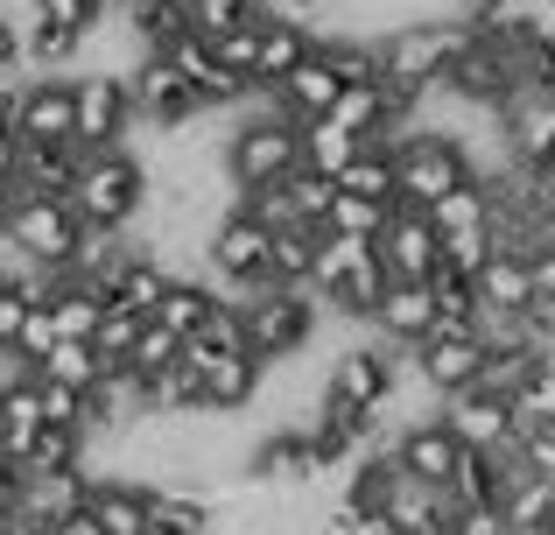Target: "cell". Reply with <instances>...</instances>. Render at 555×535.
Segmentation results:
<instances>
[{
  "label": "cell",
  "instance_id": "6da1fadb",
  "mask_svg": "<svg viewBox=\"0 0 555 535\" xmlns=\"http://www.w3.org/2000/svg\"><path fill=\"white\" fill-rule=\"evenodd\" d=\"M149 198V169L113 141V149H78V169L64 183V205L78 212V226H127Z\"/></svg>",
  "mask_w": 555,
  "mask_h": 535
},
{
  "label": "cell",
  "instance_id": "7a4b0ae2",
  "mask_svg": "<svg viewBox=\"0 0 555 535\" xmlns=\"http://www.w3.org/2000/svg\"><path fill=\"white\" fill-rule=\"evenodd\" d=\"M464 42V22H393L387 36H373V56H379V85L393 99H415L422 85L443 78L450 50Z\"/></svg>",
  "mask_w": 555,
  "mask_h": 535
},
{
  "label": "cell",
  "instance_id": "3957f363",
  "mask_svg": "<svg viewBox=\"0 0 555 535\" xmlns=\"http://www.w3.org/2000/svg\"><path fill=\"white\" fill-rule=\"evenodd\" d=\"M218 163H225V183H240V191L288 177V169H296V120H288V113L240 120V127L225 135V149H218Z\"/></svg>",
  "mask_w": 555,
  "mask_h": 535
},
{
  "label": "cell",
  "instance_id": "277c9868",
  "mask_svg": "<svg viewBox=\"0 0 555 535\" xmlns=\"http://www.w3.org/2000/svg\"><path fill=\"white\" fill-rule=\"evenodd\" d=\"M387 163H393V205H415V212H422V205H436L450 183H472V169H464L457 141H443V135H415V141H401Z\"/></svg>",
  "mask_w": 555,
  "mask_h": 535
},
{
  "label": "cell",
  "instance_id": "5b68a950",
  "mask_svg": "<svg viewBox=\"0 0 555 535\" xmlns=\"http://www.w3.org/2000/svg\"><path fill=\"white\" fill-rule=\"evenodd\" d=\"M127 120H134V106L113 71H70V141L78 149H113Z\"/></svg>",
  "mask_w": 555,
  "mask_h": 535
},
{
  "label": "cell",
  "instance_id": "8992f818",
  "mask_svg": "<svg viewBox=\"0 0 555 535\" xmlns=\"http://www.w3.org/2000/svg\"><path fill=\"white\" fill-rule=\"evenodd\" d=\"M0 233H14V247H28L42 268H64L70 240H78V212L64 198H8L0 205Z\"/></svg>",
  "mask_w": 555,
  "mask_h": 535
},
{
  "label": "cell",
  "instance_id": "52a82bcc",
  "mask_svg": "<svg viewBox=\"0 0 555 535\" xmlns=\"http://www.w3.org/2000/svg\"><path fill=\"white\" fill-rule=\"evenodd\" d=\"M373 254H379V268H387L393 282H429V268H436V233H429V219H422L415 205H393L387 226L373 233Z\"/></svg>",
  "mask_w": 555,
  "mask_h": 535
},
{
  "label": "cell",
  "instance_id": "ba28073f",
  "mask_svg": "<svg viewBox=\"0 0 555 535\" xmlns=\"http://www.w3.org/2000/svg\"><path fill=\"white\" fill-rule=\"evenodd\" d=\"M14 141H70V71H22Z\"/></svg>",
  "mask_w": 555,
  "mask_h": 535
},
{
  "label": "cell",
  "instance_id": "9c48e42d",
  "mask_svg": "<svg viewBox=\"0 0 555 535\" xmlns=\"http://www.w3.org/2000/svg\"><path fill=\"white\" fill-rule=\"evenodd\" d=\"M429 324H436V303H429V282H379V296H373V310H366V331L373 339H387V345H415V339H429Z\"/></svg>",
  "mask_w": 555,
  "mask_h": 535
},
{
  "label": "cell",
  "instance_id": "30bf717a",
  "mask_svg": "<svg viewBox=\"0 0 555 535\" xmlns=\"http://www.w3.org/2000/svg\"><path fill=\"white\" fill-rule=\"evenodd\" d=\"M78 500H85V472H78V466H64V472H22V486H14V508H8V514H22V522L50 528L56 514H70Z\"/></svg>",
  "mask_w": 555,
  "mask_h": 535
},
{
  "label": "cell",
  "instance_id": "8fae6325",
  "mask_svg": "<svg viewBox=\"0 0 555 535\" xmlns=\"http://www.w3.org/2000/svg\"><path fill=\"white\" fill-rule=\"evenodd\" d=\"M393 458H401V472H415V480L443 486V480H450V466L464 458V444L450 437V423L436 416V423H415V430H401V437H393Z\"/></svg>",
  "mask_w": 555,
  "mask_h": 535
},
{
  "label": "cell",
  "instance_id": "7c38bea8",
  "mask_svg": "<svg viewBox=\"0 0 555 535\" xmlns=\"http://www.w3.org/2000/svg\"><path fill=\"white\" fill-rule=\"evenodd\" d=\"M443 423H450V437L464 444V451H492V444H506L514 430H506V409L492 395H443Z\"/></svg>",
  "mask_w": 555,
  "mask_h": 535
},
{
  "label": "cell",
  "instance_id": "4fadbf2b",
  "mask_svg": "<svg viewBox=\"0 0 555 535\" xmlns=\"http://www.w3.org/2000/svg\"><path fill=\"white\" fill-rule=\"evenodd\" d=\"M352 155H359V135H352V127H338L331 113H310V120H296V163L310 169V177H338Z\"/></svg>",
  "mask_w": 555,
  "mask_h": 535
},
{
  "label": "cell",
  "instance_id": "5bb4252c",
  "mask_svg": "<svg viewBox=\"0 0 555 535\" xmlns=\"http://www.w3.org/2000/svg\"><path fill=\"white\" fill-rule=\"evenodd\" d=\"M274 99L288 106V120H310V113H331V99H338V78H331L324 56H296V64L274 78Z\"/></svg>",
  "mask_w": 555,
  "mask_h": 535
},
{
  "label": "cell",
  "instance_id": "9a60e30c",
  "mask_svg": "<svg viewBox=\"0 0 555 535\" xmlns=\"http://www.w3.org/2000/svg\"><path fill=\"white\" fill-rule=\"evenodd\" d=\"M472 296H478V310H528V303H534L528 262L486 247V262H478V275H472Z\"/></svg>",
  "mask_w": 555,
  "mask_h": 535
},
{
  "label": "cell",
  "instance_id": "2e32d148",
  "mask_svg": "<svg viewBox=\"0 0 555 535\" xmlns=\"http://www.w3.org/2000/svg\"><path fill=\"white\" fill-rule=\"evenodd\" d=\"M422 219H429L436 240H472V233H486L492 198H486V183H450L436 205H422Z\"/></svg>",
  "mask_w": 555,
  "mask_h": 535
},
{
  "label": "cell",
  "instance_id": "e0dca14e",
  "mask_svg": "<svg viewBox=\"0 0 555 535\" xmlns=\"http://www.w3.org/2000/svg\"><path fill=\"white\" fill-rule=\"evenodd\" d=\"M492 508H500V522L514 535H555V480L548 472H528V480L506 486Z\"/></svg>",
  "mask_w": 555,
  "mask_h": 535
},
{
  "label": "cell",
  "instance_id": "ac0fdd59",
  "mask_svg": "<svg viewBox=\"0 0 555 535\" xmlns=\"http://www.w3.org/2000/svg\"><path fill=\"white\" fill-rule=\"evenodd\" d=\"M85 514H92L106 535H141V528H149V508H141L134 480H92V486H85Z\"/></svg>",
  "mask_w": 555,
  "mask_h": 535
},
{
  "label": "cell",
  "instance_id": "d6986e66",
  "mask_svg": "<svg viewBox=\"0 0 555 535\" xmlns=\"http://www.w3.org/2000/svg\"><path fill=\"white\" fill-rule=\"evenodd\" d=\"M163 282H169V275L155 268V254H141V247H134L120 268L106 275V289H99V296H106L113 310H134V317H149V303L163 296Z\"/></svg>",
  "mask_w": 555,
  "mask_h": 535
},
{
  "label": "cell",
  "instance_id": "ffe728a7",
  "mask_svg": "<svg viewBox=\"0 0 555 535\" xmlns=\"http://www.w3.org/2000/svg\"><path fill=\"white\" fill-rule=\"evenodd\" d=\"M500 409H506V430L555 423V359L528 367V381H520V387H506V395H500Z\"/></svg>",
  "mask_w": 555,
  "mask_h": 535
},
{
  "label": "cell",
  "instance_id": "44dd1931",
  "mask_svg": "<svg viewBox=\"0 0 555 535\" xmlns=\"http://www.w3.org/2000/svg\"><path fill=\"white\" fill-rule=\"evenodd\" d=\"M204 310H211V289H204V282H190V275H169V282H163V296L149 303V317H155L163 331H177V339H190V331L204 324Z\"/></svg>",
  "mask_w": 555,
  "mask_h": 535
},
{
  "label": "cell",
  "instance_id": "7402d4cb",
  "mask_svg": "<svg viewBox=\"0 0 555 535\" xmlns=\"http://www.w3.org/2000/svg\"><path fill=\"white\" fill-rule=\"evenodd\" d=\"M393 106H401V99H393L379 78H359V85H338V99H331V120L352 127V135H373V127L387 120Z\"/></svg>",
  "mask_w": 555,
  "mask_h": 535
},
{
  "label": "cell",
  "instance_id": "603a6c76",
  "mask_svg": "<svg viewBox=\"0 0 555 535\" xmlns=\"http://www.w3.org/2000/svg\"><path fill=\"white\" fill-rule=\"evenodd\" d=\"M99 367H106V359L92 353V339H56L50 353L36 359L42 381H64V387H92V381H99Z\"/></svg>",
  "mask_w": 555,
  "mask_h": 535
},
{
  "label": "cell",
  "instance_id": "cb8c5ba5",
  "mask_svg": "<svg viewBox=\"0 0 555 535\" xmlns=\"http://www.w3.org/2000/svg\"><path fill=\"white\" fill-rule=\"evenodd\" d=\"M85 458V437L70 423H42L36 437H28V451H22V466L14 472H64V466H78Z\"/></svg>",
  "mask_w": 555,
  "mask_h": 535
},
{
  "label": "cell",
  "instance_id": "d4e9b609",
  "mask_svg": "<svg viewBox=\"0 0 555 535\" xmlns=\"http://www.w3.org/2000/svg\"><path fill=\"white\" fill-rule=\"evenodd\" d=\"M387 198H359V191H338V183H331V212H324V226L331 233H359V240H373L379 226H387Z\"/></svg>",
  "mask_w": 555,
  "mask_h": 535
},
{
  "label": "cell",
  "instance_id": "484cf974",
  "mask_svg": "<svg viewBox=\"0 0 555 535\" xmlns=\"http://www.w3.org/2000/svg\"><path fill=\"white\" fill-rule=\"evenodd\" d=\"M331 183H338V191H359V198H387L393 205V163H387V149H366V141H359V155Z\"/></svg>",
  "mask_w": 555,
  "mask_h": 535
},
{
  "label": "cell",
  "instance_id": "4316f807",
  "mask_svg": "<svg viewBox=\"0 0 555 535\" xmlns=\"http://www.w3.org/2000/svg\"><path fill=\"white\" fill-rule=\"evenodd\" d=\"M254 14H274L268 0H183V22L197 28L204 42L218 36V28H232V22H254Z\"/></svg>",
  "mask_w": 555,
  "mask_h": 535
},
{
  "label": "cell",
  "instance_id": "83f0119b",
  "mask_svg": "<svg viewBox=\"0 0 555 535\" xmlns=\"http://www.w3.org/2000/svg\"><path fill=\"white\" fill-rule=\"evenodd\" d=\"M134 339H141V317L106 303V310H99V324H92V353L99 359H127V353H134Z\"/></svg>",
  "mask_w": 555,
  "mask_h": 535
},
{
  "label": "cell",
  "instance_id": "f1b7e54d",
  "mask_svg": "<svg viewBox=\"0 0 555 535\" xmlns=\"http://www.w3.org/2000/svg\"><path fill=\"white\" fill-rule=\"evenodd\" d=\"M177 345H183L177 331H163L155 317H141V339H134V353H127V367H134L141 381H149V373H163L169 359H177Z\"/></svg>",
  "mask_w": 555,
  "mask_h": 535
},
{
  "label": "cell",
  "instance_id": "f546056e",
  "mask_svg": "<svg viewBox=\"0 0 555 535\" xmlns=\"http://www.w3.org/2000/svg\"><path fill=\"white\" fill-rule=\"evenodd\" d=\"M282 191H288V205H296V219H310V226H324V212H331V177H310V169H288L282 177Z\"/></svg>",
  "mask_w": 555,
  "mask_h": 535
},
{
  "label": "cell",
  "instance_id": "4dcf8cb0",
  "mask_svg": "<svg viewBox=\"0 0 555 535\" xmlns=\"http://www.w3.org/2000/svg\"><path fill=\"white\" fill-rule=\"evenodd\" d=\"M443 535H506V522L492 500H464V508L443 514Z\"/></svg>",
  "mask_w": 555,
  "mask_h": 535
},
{
  "label": "cell",
  "instance_id": "1f68e13d",
  "mask_svg": "<svg viewBox=\"0 0 555 535\" xmlns=\"http://www.w3.org/2000/svg\"><path fill=\"white\" fill-rule=\"evenodd\" d=\"M28 14L50 22V28H64V36H78V28L99 14V0H28Z\"/></svg>",
  "mask_w": 555,
  "mask_h": 535
},
{
  "label": "cell",
  "instance_id": "d6a6232c",
  "mask_svg": "<svg viewBox=\"0 0 555 535\" xmlns=\"http://www.w3.org/2000/svg\"><path fill=\"white\" fill-rule=\"evenodd\" d=\"M520 458H528V472H548L555 480V423H534V430H514Z\"/></svg>",
  "mask_w": 555,
  "mask_h": 535
},
{
  "label": "cell",
  "instance_id": "836d02e7",
  "mask_svg": "<svg viewBox=\"0 0 555 535\" xmlns=\"http://www.w3.org/2000/svg\"><path fill=\"white\" fill-rule=\"evenodd\" d=\"M28 373H36V367H28V359L14 353V345H0V395H8V387H22Z\"/></svg>",
  "mask_w": 555,
  "mask_h": 535
},
{
  "label": "cell",
  "instance_id": "e575fe53",
  "mask_svg": "<svg viewBox=\"0 0 555 535\" xmlns=\"http://www.w3.org/2000/svg\"><path fill=\"white\" fill-rule=\"evenodd\" d=\"M50 535H106V528H99L92 514H85V500H78L70 514H56V522H50Z\"/></svg>",
  "mask_w": 555,
  "mask_h": 535
},
{
  "label": "cell",
  "instance_id": "d590c367",
  "mask_svg": "<svg viewBox=\"0 0 555 535\" xmlns=\"http://www.w3.org/2000/svg\"><path fill=\"white\" fill-rule=\"evenodd\" d=\"M14 486H22V472H14V466H8V458H0V514H8V508H14Z\"/></svg>",
  "mask_w": 555,
  "mask_h": 535
},
{
  "label": "cell",
  "instance_id": "8d00e7d4",
  "mask_svg": "<svg viewBox=\"0 0 555 535\" xmlns=\"http://www.w3.org/2000/svg\"><path fill=\"white\" fill-rule=\"evenodd\" d=\"M0 71H22V64H14V22H8V14H0Z\"/></svg>",
  "mask_w": 555,
  "mask_h": 535
},
{
  "label": "cell",
  "instance_id": "74e56055",
  "mask_svg": "<svg viewBox=\"0 0 555 535\" xmlns=\"http://www.w3.org/2000/svg\"><path fill=\"white\" fill-rule=\"evenodd\" d=\"M8 535H50V528H36V522H22V514H8Z\"/></svg>",
  "mask_w": 555,
  "mask_h": 535
},
{
  "label": "cell",
  "instance_id": "f35d334b",
  "mask_svg": "<svg viewBox=\"0 0 555 535\" xmlns=\"http://www.w3.org/2000/svg\"><path fill=\"white\" fill-rule=\"evenodd\" d=\"M134 8H155V0H134Z\"/></svg>",
  "mask_w": 555,
  "mask_h": 535
}]
</instances>
